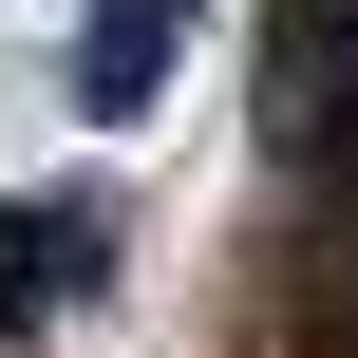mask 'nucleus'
Returning a JSON list of instances; mask_svg holds the SVG:
<instances>
[{"instance_id": "obj_1", "label": "nucleus", "mask_w": 358, "mask_h": 358, "mask_svg": "<svg viewBox=\"0 0 358 358\" xmlns=\"http://www.w3.org/2000/svg\"><path fill=\"white\" fill-rule=\"evenodd\" d=\"M170 57H189V0H94V19H76V113L132 132V113L170 94Z\"/></svg>"}, {"instance_id": "obj_2", "label": "nucleus", "mask_w": 358, "mask_h": 358, "mask_svg": "<svg viewBox=\"0 0 358 358\" xmlns=\"http://www.w3.org/2000/svg\"><path fill=\"white\" fill-rule=\"evenodd\" d=\"M94 264H113V227H94V208H0V321H57Z\"/></svg>"}]
</instances>
